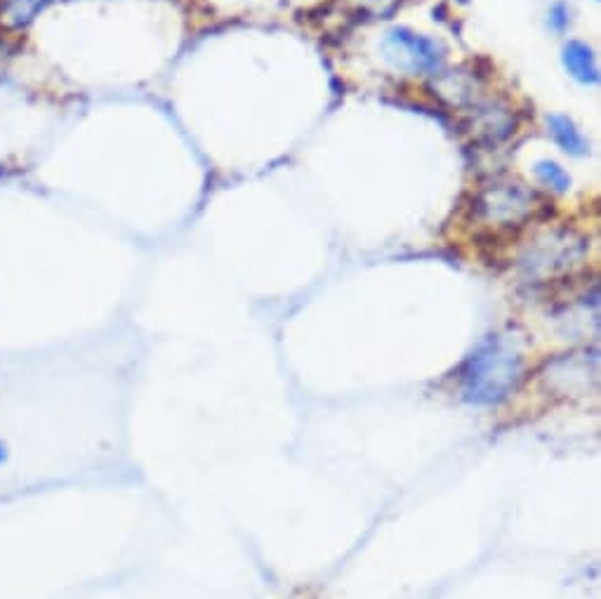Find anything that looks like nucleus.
Segmentation results:
<instances>
[{"label": "nucleus", "mask_w": 601, "mask_h": 599, "mask_svg": "<svg viewBox=\"0 0 601 599\" xmlns=\"http://www.w3.org/2000/svg\"><path fill=\"white\" fill-rule=\"evenodd\" d=\"M521 373H524V357L517 340L507 335H491L462 364L460 394L470 404H500L517 390Z\"/></svg>", "instance_id": "obj_1"}, {"label": "nucleus", "mask_w": 601, "mask_h": 599, "mask_svg": "<svg viewBox=\"0 0 601 599\" xmlns=\"http://www.w3.org/2000/svg\"><path fill=\"white\" fill-rule=\"evenodd\" d=\"M590 243L573 227H550L533 236L519 253V274L526 283L564 279L583 265Z\"/></svg>", "instance_id": "obj_2"}, {"label": "nucleus", "mask_w": 601, "mask_h": 599, "mask_svg": "<svg viewBox=\"0 0 601 599\" xmlns=\"http://www.w3.org/2000/svg\"><path fill=\"white\" fill-rule=\"evenodd\" d=\"M538 208V194L514 177H498L481 184L472 199V213L479 225L495 232H512L524 227L538 213Z\"/></svg>", "instance_id": "obj_3"}, {"label": "nucleus", "mask_w": 601, "mask_h": 599, "mask_svg": "<svg viewBox=\"0 0 601 599\" xmlns=\"http://www.w3.org/2000/svg\"><path fill=\"white\" fill-rule=\"evenodd\" d=\"M385 52L394 62V67L420 76L441 74L448 57L444 43L437 41V38L415 34V31L406 29V26H396V29L389 31Z\"/></svg>", "instance_id": "obj_4"}, {"label": "nucleus", "mask_w": 601, "mask_h": 599, "mask_svg": "<svg viewBox=\"0 0 601 599\" xmlns=\"http://www.w3.org/2000/svg\"><path fill=\"white\" fill-rule=\"evenodd\" d=\"M547 392H552L554 397H587L597 390L599 380V361L597 352H571L561 354L550 364L545 366L543 373Z\"/></svg>", "instance_id": "obj_5"}, {"label": "nucleus", "mask_w": 601, "mask_h": 599, "mask_svg": "<svg viewBox=\"0 0 601 599\" xmlns=\"http://www.w3.org/2000/svg\"><path fill=\"white\" fill-rule=\"evenodd\" d=\"M467 128H470L474 140L500 144L517 130V114L505 100H481L472 107Z\"/></svg>", "instance_id": "obj_6"}, {"label": "nucleus", "mask_w": 601, "mask_h": 599, "mask_svg": "<svg viewBox=\"0 0 601 599\" xmlns=\"http://www.w3.org/2000/svg\"><path fill=\"white\" fill-rule=\"evenodd\" d=\"M564 67L580 83H599V67L594 50L583 41H569L564 45Z\"/></svg>", "instance_id": "obj_7"}, {"label": "nucleus", "mask_w": 601, "mask_h": 599, "mask_svg": "<svg viewBox=\"0 0 601 599\" xmlns=\"http://www.w3.org/2000/svg\"><path fill=\"white\" fill-rule=\"evenodd\" d=\"M52 0H3L0 3V26L5 31H22L33 24Z\"/></svg>", "instance_id": "obj_8"}, {"label": "nucleus", "mask_w": 601, "mask_h": 599, "mask_svg": "<svg viewBox=\"0 0 601 599\" xmlns=\"http://www.w3.org/2000/svg\"><path fill=\"white\" fill-rule=\"evenodd\" d=\"M547 125H550L552 140L557 142L559 147L566 151V154H571V156H583L585 154V151H587L585 137L578 130V125L573 123L569 116L554 114V116L547 118Z\"/></svg>", "instance_id": "obj_9"}, {"label": "nucleus", "mask_w": 601, "mask_h": 599, "mask_svg": "<svg viewBox=\"0 0 601 599\" xmlns=\"http://www.w3.org/2000/svg\"><path fill=\"white\" fill-rule=\"evenodd\" d=\"M536 175L538 180L545 184L547 189L557 194H566L571 189V177L557 161H538L536 163Z\"/></svg>", "instance_id": "obj_10"}, {"label": "nucleus", "mask_w": 601, "mask_h": 599, "mask_svg": "<svg viewBox=\"0 0 601 599\" xmlns=\"http://www.w3.org/2000/svg\"><path fill=\"white\" fill-rule=\"evenodd\" d=\"M354 10L371 19H389L399 10L401 0H352Z\"/></svg>", "instance_id": "obj_11"}, {"label": "nucleus", "mask_w": 601, "mask_h": 599, "mask_svg": "<svg viewBox=\"0 0 601 599\" xmlns=\"http://www.w3.org/2000/svg\"><path fill=\"white\" fill-rule=\"evenodd\" d=\"M571 17H569V8H566V3H554L550 8V24L554 31H564L566 26H569Z\"/></svg>", "instance_id": "obj_12"}, {"label": "nucleus", "mask_w": 601, "mask_h": 599, "mask_svg": "<svg viewBox=\"0 0 601 599\" xmlns=\"http://www.w3.org/2000/svg\"><path fill=\"white\" fill-rule=\"evenodd\" d=\"M5 458H8V449H5V444H3V441H0V465L5 463Z\"/></svg>", "instance_id": "obj_13"}, {"label": "nucleus", "mask_w": 601, "mask_h": 599, "mask_svg": "<svg viewBox=\"0 0 601 599\" xmlns=\"http://www.w3.org/2000/svg\"><path fill=\"white\" fill-rule=\"evenodd\" d=\"M458 3H470V0H458Z\"/></svg>", "instance_id": "obj_14"}]
</instances>
